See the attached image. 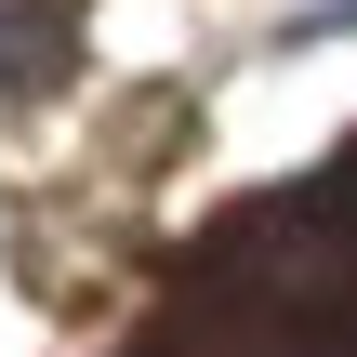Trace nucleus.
Returning <instances> with one entry per match:
<instances>
[{"instance_id":"1","label":"nucleus","mask_w":357,"mask_h":357,"mask_svg":"<svg viewBox=\"0 0 357 357\" xmlns=\"http://www.w3.org/2000/svg\"><path fill=\"white\" fill-rule=\"evenodd\" d=\"M79 66V0H0V93H53Z\"/></svg>"},{"instance_id":"2","label":"nucleus","mask_w":357,"mask_h":357,"mask_svg":"<svg viewBox=\"0 0 357 357\" xmlns=\"http://www.w3.org/2000/svg\"><path fill=\"white\" fill-rule=\"evenodd\" d=\"M344 13H357V0H305V26H344Z\"/></svg>"}]
</instances>
